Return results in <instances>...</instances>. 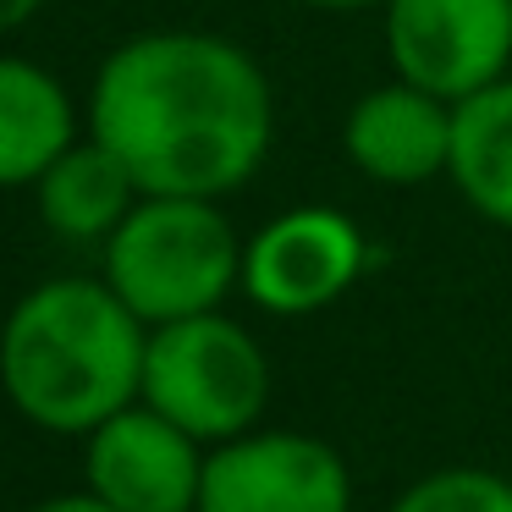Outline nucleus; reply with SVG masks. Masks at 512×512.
<instances>
[{
    "instance_id": "nucleus-1",
    "label": "nucleus",
    "mask_w": 512,
    "mask_h": 512,
    "mask_svg": "<svg viewBox=\"0 0 512 512\" xmlns=\"http://www.w3.org/2000/svg\"><path fill=\"white\" fill-rule=\"evenodd\" d=\"M89 133L122 155L144 193L226 199L265 166L276 94L243 45L160 28L105 56L89 94Z\"/></svg>"
},
{
    "instance_id": "nucleus-2",
    "label": "nucleus",
    "mask_w": 512,
    "mask_h": 512,
    "mask_svg": "<svg viewBox=\"0 0 512 512\" xmlns=\"http://www.w3.org/2000/svg\"><path fill=\"white\" fill-rule=\"evenodd\" d=\"M149 325L94 276H56L0 325V391L45 435H89L144 391Z\"/></svg>"
},
{
    "instance_id": "nucleus-3",
    "label": "nucleus",
    "mask_w": 512,
    "mask_h": 512,
    "mask_svg": "<svg viewBox=\"0 0 512 512\" xmlns=\"http://www.w3.org/2000/svg\"><path fill=\"white\" fill-rule=\"evenodd\" d=\"M105 281L149 331L215 314L243 287V237L221 199L144 193L105 243Z\"/></svg>"
},
{
    "instance_id": "nucleus-4",
    "label": "nucleus",
    "mask_w": 512,
    "mask_h": 512,
    "mask_svg": "<svg viewBox=\"0 0 512 512\" xmlns=\"http://www.w3.org/2000/svg\"><path fill=\"white\" fill-rule=\"evenodd\" d=\"M155 413L204 446H226L259 430L270 408V358L232 314H193L149 331L144 353V391Z\"/></svg>"
},
{
    "instance_id": "nucleus-5",
    "label": "nucleus",
    "mask_w": 512,
    "mask_h": 512,
    "mask_svg": "<svg viewBox=\"0 0 512 512\" xmlns=\"http://www.w3.org/2000/svg\"><path fill=\"white\" fill-rule=\"evenodd\" d=\"M386 50L397 78L457 105L507 78L512 0H386Z\"/></svg>"
},
{
    "instance_id": "nucleus-6",
    "label": "nucleus",
    "mask_w": 512,
    "mask_h": 512,
    "mask_svg": "<svg viewBox=\"0 0 512 512\" xmlns=\"http://www.w3.org/2000/svg\"><path fill=\"white\" fill-rule=\"evenodd\" d=\"M199 512H353V474L320 435L248 430L210 446Z\"/></svg>"
},
{
    "instance_id": "nucleus-7",
    "label": "nucleus",
    "mask_w": 512,
    "mask_h": 512,
    "mask_svg": "<svg viewBox=\"0 0 512 512\" xmlns=\"http://www.w3.org/2000/svg\"><path fill=\"white\" fill-rule=\"evenodd\" d=\"M364 259V232L342 210L298 204L243 243V292L254 309L303 320V314L331 309L364 276Z\"/></svg>"
},
{
    "instance_id": "nucleus-8",
    "label": "nucleus",
    "mask_w": 512,
    "mask_h": 512,
    "mask_svg": "<svg viewBox=\"0 0 512 512\" xmlns=\"http://www.w3.org/2000/svg\"><path fill=\"white\" fill-rule=\"evenodd\" d=\"M210 446L149 402L111 413L83 435V490L116 512H199Z\"/></svg>"
},
{
    "instance_id": "nucleus-9",
    "label": "nucleus",
    "mask_w": 512,
    "mask_h": 512,
    "mask_svg": "<svg viewBox=\"0 0 512 512\" xmlns=\"http://www.w3.org/2000/svg\"><path fill=\"white\" fill-rule=\"evenodd\" d=\"M452 100L397 78L358 94L342 122V149L369 182L419 188L452 166Z\"/></svg>"
},
{
    "instance_id": "nucleus-10",
    "label": "nucleus",
    "mask_w": 512,
    "mask_h": 512,
    "mask_svg": "<svg viewBox=\"0 0 512 512\" xmlns=\"http://www.w3.org/2000/svg\"><path fill=\"white\" fill-rule=\"evenodd\" d=\"M144 199V188L133 182V171L122 166V155L100 144V138H78L45 177L34 182L39 221L50 226V237L61 243H111V232L133 215V204Z\"/></svg>"
},
{
    "instance_id": "nucleus-11",
    "label": "nucleus",
    "mask_w": 512,
    "mask_h": 512,
    "mask_svg": "<svg viewBox=\"0 0 512 512\" xmlns=\"http://www.w3.org/2000/svg\"><path fill=\"white\" fill-rule=\"evenodd\" d=\"M78 144V111L45 67L0 56V188H34Z\"/></svg>"
},
{
    "instance_id": "nucleus-12",
    "label": "nucleus",
    "mask_w": 512,
    "mask_h": 512,
    "mask_svg": "<svg viewBox=\"0 0 512 512\" xmlns=\"http://www.w3.org/2000/svg\"><path fill=\"white\" fill-rule=\"evenodd\" d=\"M446 177L457 182L468 210L512 232V78L457 100Z\"/></svg>"
},
{
    "instance_id": "nucleus-13",
    "label": "nucleus",
    "mask_w": 512,
    "mask_h": 512,
    "mask_svg": "<svg viewBox=\"0 0 512 512\" xmlns=\"http://www.w3.org/2000/svg\"><path fill=\"white\" fill-rule=\"evenodd\" d=\"M386 512H512V479L474 463L430 468Z\"/></svg>"
},
{
    "instance_id": "nucleus-14",
    "label": "nucleus",
    "mask_w": 512,
    "mask_h": 512,
    "mask_svg": "<svg viewBox=\"0 0 512 512\" xmlns=\"http://www.w3.org/2000/svg\"><path fill=\"white\" fill-rule=\"evenodd\" d=\"M28 512H116V507H105L94 490H72V496H50V501H39V507H28Z\"/></svg>"
},
{
    "instance_id": "nucleus-15",
    "label": "nucleus",
    "mask_w": 512,
    "mask_h": 512,
    "mask_svg": "<svg viewBox=\"0 0 512 512\" xmlns=\"http://www.w3.org/2000/svg\"><path fill=\"white\" fill-rule=\"evenodd\" d=\"M45 0H0V34H12V28H23L28 17L39 12Z\"/></svg>"
},
{
    "instance_id": "nucleus-16",
    "label": "nucleus",
    "mask_w": 512,
    "mask_h": 512,
    "mask_svg": "<svg viewBox=\"0 0 512 512\" xmlns=\"http://www.w3.org/2000/svg\"><path fill=\"white\" fill-rule=\"evenodd\" d=\"M303 6H320V12H358V6H386V0H303Z\"/></svg>"
}]
</instances>
